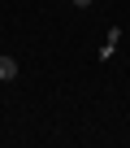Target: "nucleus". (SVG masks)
Segmentation results:
<instances>
[{
    "label": "nucleus",
    "instance_id": "nucleus-2",
    "mask_svg": "<svg viewBox=\"0 0 130 148\" xmlns=\"http://www.w3.org/2000/svg\"><path fill=\"white\" fill-rule=\"evenodd\" d=\"M70 5H78V9H91V5H95V0H70Z\"/></svg>",
    "mask_w": 130,
    "mask_h": 148
},
{
    "label": "nucleus",
    "instance_id": "nucleus-1",
    "mask_svg": "<svg viewBox=\"0 0 130 148\" xmlns=\"http://www.w3.org/2000/svg\"><path fill=\"white\" fill-rule=\"evenodd\" d=\"M13 79H18V57L0 52V83H13Z\"/></svg>",
    "mask_w": 130,
    "mask_h": 148
}]
</instances>
